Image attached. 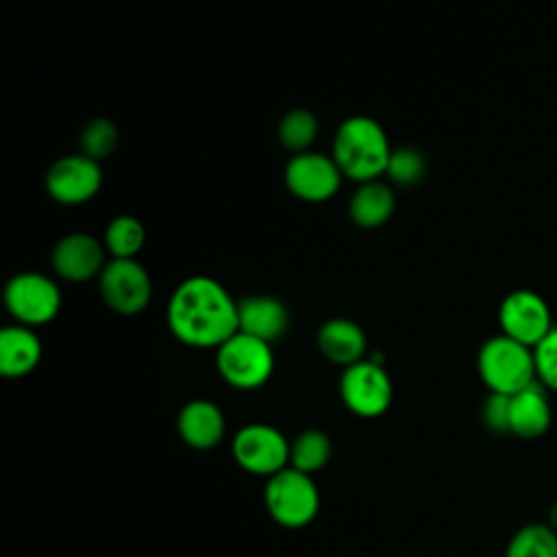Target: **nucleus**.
Instances as JSON below:
<instances>
[{
  "label": "nucleus",
  "instance_id": "1",
  "mask_svg": "<svg viewBox=\"0 0 557 557\" xmlns=\"http://www.w3.org/2000/svg\"><path fill=\"white\" fill-rule=\"evenodd\" d=\"M165 320L172 335L191 348H218L239 331L237 300L220 281L205 274L174 287Z\"/></svg>",
  "mask_w": 557,
  "mask_h": 557
},
{
  "label": "nucleus",
  "instance_id": "2",
  "mask_svg": "<svg viewBox=\"0 0 557 557\" xmlns=\"http://www.w3.org/2000/svg\"><path fill=\"white\" fill-rule=\"evenodd\" d=\"M392 150L387 133L376 120L350 115L335 131L331 157L346 178L368 183L387 172Z\"/></svg>",
  "mask_w": 557,
  "mask_h": 557
},
{
  "label": "nucleus",
  "instance_id": "3",
  "mask_svg": "<svg viewBox=\"0 0 557 557\" xmlns=\"http://www.w3.org/2000/svg\"><path fill=\"white\" fill-rule=\"evenodd\" d=\"M476 370L494 394H516L537 381L533 348L498 333L483 342L476 355Z\"/></svg>",
  "mask_w": 557,
  "mask_h": 557
},
{
  "label": "nucleus",
  "instance_id": "4",
  "mask_svg": "<svg viewBox=\"0 0 557 557\" xmlns=\"http://www.w3.org/2000/svg\"><path fill=\"white\" fill-rule=\"evenodd\" d=\"M263 503L278 527L302 529L318 516L320 492L311 474L287 466L265 481Z\"/></svg>",
  "mask_w": 557,
  "mask_h": 557
},
{
  "label": "nucleus",
  "instance_id": "5",
  "mask_svg": "<svg viewBox=\"0 0 557 557\" xmlns=\"http://www.w3.org/2000/svg\"><path fill=\"white\" fill-rule=\"evenodd\" d=\"M215 368L231 387L244 392L257 389L274 372L272 344L237 331L215 348Z\"/></svg>",
  "mask_w": 557,
  "mask_h": 557
},
{
  "label": "nucleus",
  "instance_id": "6",
  "mask_svg": "<svg viewBox=\"0 0 557 557\" xmlns=\"http://www.w3.org/2000/svg\"><path fill=\"white\" fill-rule=\"evenodd\" d=\"M339 398L355 416L379 418L392 405V379L379 359L366 357L344 368L339 376Z\"/></svg>",
  "mask_w": 557,
  "mask_h": 557
},
{
  "label": "nucleus",
  "instance_id": "7",
  "mask_svg": "<svg viewBox=\"0 0 557 557\" xmlns=\"http://www.w3.org/2000/svg\"><path fill=\"white\" fill-rule=\"evenodd\" d=\"M237 466L250 474L270 479L289 466V442L272 424L250 422L242 426L231 442Z\"/></svg>",
  "mask_w": 557,
  "mask_h": 557
},
{
  "label": "nucleus",
  "instance_id": "8",
  "mask_svg": "<svg viewBox=\"0 0 557 557\" xmlns=\"http://www.w3.org/2000/svg\"><path fill=\"white\" fill-rule=\"evenodd\" d=\"M4 305L17 324L41 326L57 318L61 289L41 272H20L4 287Z\"/></svg>",
  "mask_w": 557,
  "mask_h": 557
},
{
  "label": "nucleus",
  "instance_id": "9",
  "mask_svg": "<svg viewBox=\"0 0 557 557\" xmlns=\"http://www.w3.org/2000/svg\"><path fill=\"white\" fill-rule=\"evenodd\" d=\"M500 333L535 348L555 326L548 302L533 289L520 287L509 292L498 305Z\"/></svg>",
  "mask_w": 557,
  "mask_h": 557
},
{
  "label": "nucleus",
  "instance_id": "10",
  "mask_svg": "<svg viewBox=\"0 0 557 557\" xmlns=\"http://www.w3.org/2000/svg\"><path fill=\"white\" fill-rule=\"evenodd\" d=\"M102 300L120 315L144 311L152 296V281L137 259H111L98 276Z\"/></svg>",
  "mask_w": 557,
  "mask_h": 557
},
{
  "label": "nucleus",
  "instance_id": "11",
  "mask_svg": "<svg viewBox=\"0 0 557 557\" xmlns=\"http://www.w3.org/2000/svg\"><path fill=\"white\" fill-rule=\"evenodd\" d=\"M342 170L333 157L307 150L294 154L285 165L287 189L305 202H324L342 187Z\"/></svg>",
  "mask_w": 557,
  "mask_h": 557
},
{
  "label": "nucleus",
  "instance_id": "12",
  "mask_svg": "<svg viewBox=\"0 0 557 557\" xmlns=\"http://www.w3.org/2000/svg\"><path fill=\"white\" fill-rule=\"evenodd\" d=\"M102 185L100 163L87 154H67L54 161L46 174L48 196L67 207L89 202Z\"/></svg>",
  "mask_w": 557,
  "mask_h": 557
},
{
  "label": "nucleus",
  "instance_id": "13",
  "mask_svg": "<svg viewBox=\"0 0 557 557\" xmlns=\"http://www.w3.org/2000/svg\"><path fill=\"white\" fill-rule=\"evenodd\" d=\"M50 263L61 278L83 283L104 270V246L89 233H70L54 244Z\"/></svg>",
  "mask_w": 557,
  "mask_h": 557
},
{
  "label": "nucleus",
  "instance_id": "14",
  "mask_svg": "<svg viewBox=\"0 0 557 557\" xmlns=\"http://www.w3.org/2000/svg\"><path fill=\"white\" fill-rule=\"evenodd\" d=\"M176 431L187 446L196 450H209L224 440L226 420L215 403L207 398H194L178 411Z\"/></svg>",
  "mask_w": 557,
  "mask_h": 557
},
{
  "label": "nucleus",
  "instance_id": "15",
  "mask_svg": "<svg viewBox=\"0 0 557 557\" xmlns=\"http://www.w3.org/2000/svg\"><path fill=\"white\" fill-rule=\"evenodd\" d=\"M550 420L548 389L540 381L509 396V433L522 440H537L550 429Z\"/></svg>",
  "mask_w": 557,
  "mask_h": 557
},
{
  "label": "nucleus",
  "instance_id": "16",
  "mask_svg": "<svg viewBox=\"0 0 557 557\" xmlns=\"http://www.w3.org/2000/svg\"><path fill=\"white\" fill-rule=\"evenodd\" d=\"M239 331L268 344L281 339L289 326V313L278 298L255 294L237 300Z\"/></svg>",
  "mask_w": 557,
  "mask_h": 557
},
{
  "label": "nucleus",
  "instance_id": "17",
  "mask_svg": "<svg viewBox=\"0 0 557 557\" xmlns=\"http://www.w3.org/2000/svg\"><path fill=\"white\" fill-rule=\"evenodd\" d=\"M318 348L329 361L348 368L366 359L368 337L357 322L348 318H331L318 331Z\"/></svg>",
  "mask_w": 557,
  "mask_h": 557
},
{
  "label": "nucleus",
  "instance_id": "18",
  "mask_svg": "<svg viewBox=\"0 0 557 557\" xmlns=\"http://www.w3.org/2000/svg\"><path fill=\"white\" fill-rule=\"evenodd\" d=\"M41 359V342L33 326L11 324L0 331V374L20 379L30 374Z\"/></svg>",
  "mask_w": 557,
  "mask_h": 557
},
{
  "label": "nucleus",
  "instance_id": "19",
  "mask_svg": "<svg viewBox=\"0 0 557 557\" xmlns=\"http://www.w3.org/2000/svg\"><path fill=\"white\" fill-rule=\"evenodd\" d=\"M396 209V196L383 181L359 183L348 202L350 220L361 228H376L385 224Z\"/></svg>",
  "mask_w": 557,
  "mask_h": 557
},
{
  "label": "nucleus",
  "instance_id": "20",
  "mask_svg": "<svg viewBox=\"0 0 557 557\" xmlns=\"http://www.w3.org/2000/svg\"><path fill=\"white\" fill-rule=\"evenodd\" d=\"M331 455L333 444L320 429H307L289 442V466L311 476L331 461Z\"/></svg>",
  "mask_w": 557,
  "mask_h": 557
},
{
  "label": "nucleus",
  "instance_id": "21",
  "mask_svg": "<svg viewBox=\"0 0 557 557\" xmlns=\"http://www.w3.org/2000/svg\"><path fill=\"white\" fill-rule=\"evenodd\" d=\"M505 557H557V531L548 522H529L511 535Z\"/></svg>",
  "mask_w": 557,
  "mask_h": 557
},
{
  "label": "nucleus",
  "instance_id": "22",
  "mask_svg": "<svg viewBox=\"0 0 557 557\" xmlns=\"http://www.w3.org/2000/svg\"><path fill=\"white\" fill-rule=\"evenodd\" d=\"M146 228L133 215H117L104 231V248L111 259H135L144 248Z\"/></svg>",
  "mask_w": 557,
  "mask_h": 557
},
{
  "label": "nucleus",
  "instance_id": "23",
  "mask_svg": "<svg viewBox=\"0 0 557 557\" xmlns=\"http://www.w3.org/2000/svg\"><path fill=\"white\" fill-rule=\"evenodd\" d=\"M318 117L309 109H292L278 124V141L294 154L311 150L318 137Z\"/></svg>",
  "mask_w": 557,
  "mask_h": 557
},
{
  "label": "nucleus",
  "instance_id": "24",
  "mask_svg": "<svg viewBox=\"0 0 557 557\" xmlns=\"http://www.w3.org/2000/svg\"><path fill=\"white\" fill-rule=\"evenodd\" d=\"M424 172H426L424 154L418 148L403 146V148L392 150L385 176L400 187H411L422 181Z\"/></svg>",
  "mask_w": 557,
  "mask_h": 557
},
{
  "label": "nucleus",
  "instance_id": "25",
  "mask_svg": "<svg viewBox=\"0 0 557 557\" xmlns=\"http://www.w3.org/2000/svg\"><path fill=\"white\" fill-rule=\"evenodd\" d=\"M117 139H120V135H117L115 124L107 117H96V120L87 122L81 133V150H83V154L100 161L115 150Z\"/></svg>",
  "mask_w": 557,
  "mask_h": 557
},
{
  "label": "nucleus",
  "instance_id": "26",
  "mask_svg": "<svg viewBox=\"0 0 557 557\" xmlns=\"http://www.w3.org/2000/svg\"><path fill=\"white\" fill-rule=\"evenodd\" d=\"M537 381L548 389L557 392V326L533 348Z\"/></svg>",
  "mask_w": 557,
  "mask_h": 557
},
{
  "label": "nucleus",
  "instance_id": "27",
  "mask_svg": "<svg viewBox=\"0 0 557 557\" xmlns=\"http://www.w3.org/2000/svg\"><path fill=\"white\" fill-rule=\"evenodd\" d=\"M481 418L492 433H509V396L490 392L483 403Z\"/></svg>",
  "mask_w": 557,
  "mask_h": 557
},
{
  "label": "nucleus",
  "instance_id": "28",
  "mask_svg": "<svg viewBox=\"0 0 557 557\" xmlns=\"http://www.w3.org/2000/svg\"><path fill=\"white\" fill-rule=\"evenodd\" d=\"M548 524L557 531V500L550 505V509H548Z\"/></svg>",
  "mask_w": 557,
  "mask_h": 557
}]
</instances>
